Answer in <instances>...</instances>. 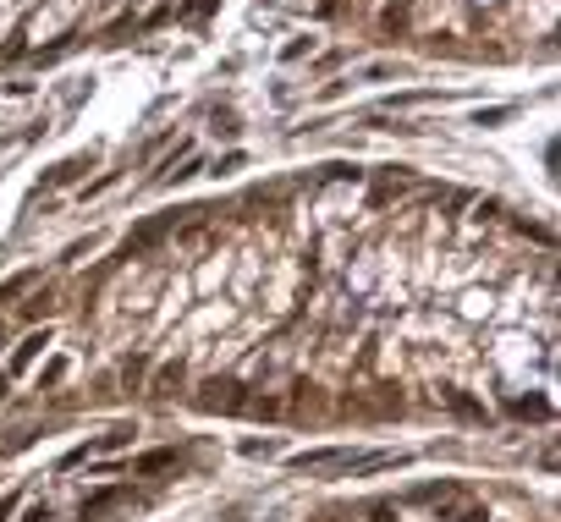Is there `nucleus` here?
<instances>
[{
  "mask_svg": "<svg viewBox=\"0 0 561 522\" xmlns=\"http://www.w3.org/2000/svg\"><path fill=\"white\" fill-rule=\"evenodd\" d=\"M127 489H105V495H94V501H83V517H105L110 506H122Z\"/></svg>",
  "mask_w": 561,
  "mask_h": 522,
  "instance_id": "f257e3e1",
  "label": "nucleus"
},
{
  "mask_svg": "<svg viewBox=\"0 0 561 522\" xmlns=\"http://www.w3.org/2000/svg\"><path fill=\"white\" fill-rule=\"evenodd\" d=\"M39 347H44V335H28V341L17 347V357H11V369H22V363H33V357H39Z\"/></svg>",
  "mask_w": 561,
  "mask_h": 522,
  "instance_id": "f03ea898",
  "label": "nucleus"
},
{
  "mask_svg": "<svg viewBox=\"0 0 561 522\" xmlns=\"http://www.w3.org/2000/svg\"><path fill=\"white\" fill-rule=\"evenodd\" d=\"M331 462H341V451H303L297 467H331Z\"/></svg>",
  "mask_w": 561,
  "mask_h": 522,
  "instance_id": "7ed1b4c3",
  "label": "nucleus"
},
{
  "mask_svg": "<svg viewBox=\"0 0 561 522\" xmlns=\"http://www.w3.org/2000/svg\"><path fill=\"white\" fill-rule=\"evenodd\" d=\"M171 451H149V457H138V473H154V467H166Z\"/></svg>",
  "mask_w": 561,
  "mask_h": 522,
  "instance_id": "20e7f679",
  "label": "nucleus"
},
{
  "mask_svg": "<svg viewBox=\"0 0 561 522\" xmlns=\"http://www.w3.org/2000/svg\"><path fill=\"white\" fill-rule=\"evenodd\" d=\"M22 286H33V275H17V281H6V286H0V297H17Z\"/></svg>",
  "mask_w": 561,
  "mask_h": 522,
  "instance_id": "39448f33",
  "label": "nucleus"
},
{
  "mask_svg": "<svg viewBox=\"0 0 561 522\" xmlns=\"http://www.w3.org/2000/svg\"><path fill=\"white\" fill-rule=\"evenodd\" d=\"M176 379H182V369H176V363H171V369H160V379H154V385H160V391H171V385H176Z\"/></svg>",
  "mask_w": 561,
  "mask_h": 522,
  "instance_id": "423d86ee",
  "label": "nucleus"
},
{
  "mask_svg": "<svg viewBox=\"0 0 561 522\" xmlns=\"http://www.w3.org/2000/svg\"><path fill=\"white\" fill-rule=\"evenodd\" d=\"M457 522H490V517H484V511H462Z\"/></svg>",
  "mask_w": 561,
  "mask_h": 522,
  "instance_id": "0eeeda50",
  "label": "nucleus"
}]
</instances>
